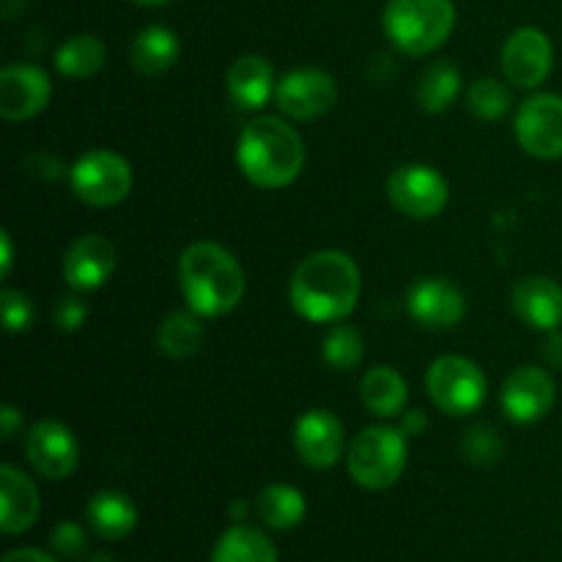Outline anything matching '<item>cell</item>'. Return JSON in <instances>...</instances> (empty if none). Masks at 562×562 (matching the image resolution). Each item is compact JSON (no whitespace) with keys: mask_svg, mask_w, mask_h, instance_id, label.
Instances as JSON below:
<instances>
[{"mask_svg":"<svg viewBox=\"0 0 562 562\" xmlns=\"http://www.w3.org/2000/svg\"><path fill=\"white\" fill-rule=\"evenodd\" d=\"M362 278L355 258L340 250L313 252L291 278V305L313 324L344 322L360 300Z\"/></svg>","mask_w":562,"mask_h":562,"instance_id":"obj_1","label":"cell"},{"mask_svg":"<svg viewBox=\"0 0 562 562\" xmlns=\"http://www.w3.org/2000/svg\"><path fill=\"white\" fill-rule=\"evenodd\" d=\"M236 165L247 181L261 190H283L294 184L305 168V143L283 119L261 115L241 130L236 143Z\"/></svg>","mask_w":562,"mask_h":562,"instance_id":"obj_2","label":"cell"},{"mask_svg":"<svg viewBox=\"0 0 562 562\" xmlns=\"http://www.w3.org/2000/svg\"><path fill=\"white\" fill-rule=\"evenodd\" d=\"M179 285L190 311L214 318L239 305L245 296V272L225 247L195 241L179 258Z\"/></svg>","mask_w":562,"mask_h":562,"instance_id":"obj_3","label":"cell"},{"mask_svg":"<svg viewBox=\"0 0 562 562\" xmlns=\"http://www.w3.org/2000/svg\"><path fill=\"white\" fill-rule=\"evenodd\" d=\"M456 25L450 0H390L384 33L406 55H428L442 47Z\"/></svg>","mask_w":562,"mask_h":562,"instance_id":"obj_4","label":"cell"},{"mask_svg":"<svg viewBox=\"0 0 562 562\" xmlns=\"http://www.w3.org/2000/svg\"><path fill=\"white\" fill-rule=\"evenodd\" d=\"M406 459H409V448H406V437L401 434V428L395 431V428L371 426L362 428L351 439L346 467L357 486L368 488V492H384L401 481Z\"/></svg>","mask_w":562,"mask_h":562,"instance_id":"obj_5","label":"cell"},{"mask_svg":"<svg viewBox=\"0 0 562 562\" xmlns=\"http://www.w3.org/2000/svg\"><path fill=\"white\" fill-rule=\"evenodd\" d=\"M426 387L434 406L450 417L472 415L486 401V376L475 362L459 355L434 360L428 368Z\"/></svg>","mask_w":562,"mask_h":562,"instance_id":"obj_6","label":"cell"},{"mask_svg":"<svg viewBox=\"0 0 562 562\" xmlns=\"http://www.w3.org/2000/svg\"><path fill=\"white\" fill-rule=\"evenodd\" d=\"M69 181L75 195L88 206H115L132 192V168L121 154L93 148L77 159Z\"/></svg>","mask_w":562,"mask_h":562,"instance_id":"obj_7","label":"cell"},{"mask_svg":"<svg viewBox=\"0 0 562 562\" xmlns=\"http://www.w3.org/2000/svg\"><path fill=\"white\" fill-rule=\"evenodd\" d=\"M448 181L428 165H404L387 179V198L412 220H431L448 206Z\"/></svg>","mask_w":562,"mask_h":562,"instance_id":"obj_8","label":"cell"},{"mask_svg":"<svg viewBox=\"0 0 562 562\" xmlns=\"http://www.w3.org/2000/svg\"><path fill=\"white\" fill-rule=\"evenodd\" d=\"M274 102H278L280 113H285V119H322L338 102V86H335L333 75H327V71L302 66V69L280 77L278 88H274Z\"/></svg>","mask_w":562,"mask_h":562,"instance_id":"obj_9","label":"cell"},{"mask_svg":"<svg viewBox=\"0 0 562 562\" xmlns=\"http://www.w3.org/2000/svg\"><path fill=\"white\" fill-rule=\"evenodd\" d=\"M516 140L530 157H562V97L538 93L516 113Z\"/></svg>","mask_w":562,"mask_h":562,"instance_id":"obj_10","label":"cell"},{"mask_svg":"<svg viewBox=\"0 0 562 562\" xmlns=\"http://www.w3.org/2000/svg\"><path fill=\"white\" fill-rule=\"evenodd\" d=\"M25 453L33 470L47 481H64L80 464V445L58 420L36 423L25 439Z\"/></svg>","mask_w":562,"mask_h":562,"instance_id":"obj_11","label":"cell"},{"mask_svg":"<svg viewBox=\"0 0 562 562\" xmlns=\"http://www.w3.org/2000/svg\"><path fill=\"white\" fill-rule=\"evenodd\" d=\"M554 64L552 42L538 27H519L503 47V75L516 88H538Z\"/></svg>","mask_w":562,"mask_h":562,"instance_id":"obj_12","label":"cell"},{"mask_svg":"<svg viewBox=\"0 0 562 562\" xmlns=\"http://www.w3.org/2000/svg\"><path fill=\"white\" fill-rule=\"evenodd\" d=\"M554 379L549 376V371L536 366L516 368L503 384V393H499V404H503L505 415L510 417L519 426L527 423H536L541 417L549 415V409L554 406Z\"/></svg>","mask_w":562,"mask_h":562,"instance_id":"obj_13","label":"cell"},{"mask_svg":"<svg viewBox=\"0 0 562 562\" xmlns=\"http://www.w3.org/2000/svg\"><path fill=\"white\" fill-rule=\"evenodd\" d=\"M53 97L47 71L31 64H11L0 71V115L5 121H27L42 113Z\"/></svg>","mask_w":562,"mask_h":562,"instance_id":"obj_14","label":"cell"},{"mask_svg":"<svg viewBox=\"0 0 562 562\" xmlns=\"http://www.w3.org/2000/svg\"><path fill=\"white\" fill-rule=\"evenodd\" d=\"M409 316L426 329H453L467 313V296L445 278H423L406 294Z\"/></svg>","mask_w":562,"mask_h":562,"instance_id":"obj_15","label":"cell"},{"mask_svg":"<svg viewBox=\"0 0 562 562\" xmlns=\"http://www.w3.org/2000/svg\"><path fill=\"white\" fill-rule=\"evenodd\" d=\"M294 448L302 464L313 470H329L338 464L346 450L344 426L327 409L305 412L294 426Z\"/></svg>","mask_w":562,"mask_h":562,"instance_id":"obj_16","label":"cell"},{"mask_svg":"<svg viewBox=\"0 0 562 562\" xmlns=\"http://www.w3.org/2000/svg\"><path fill=\"white\" fill-rule=\"evenodd\" d=\"M113 269L115 247L110 245V239L99 234H88L71 241V247L64 256V263H60L66 285H71L75 291L102 289L110 280V274H113Z\"/></svg>","mask_w":562,"mask_h":562,"instance_id":"obj_17","label":"cell"},{"mask_svg":"<svg viewBox=\"0 0 562 562\" xmlns=\"http://www.w3.org/2000/svg\"><path fill=\"white\" fill-rule=\"evenodd\" d=\"M0 527L5 536H20L31 530L42 510L38 488L27 475L14 470L11 464L0 467Z\"/></svg>","mask_w":562,"mask_h":562,"instance_id":"obj_18","label":"cell"},{"mask_svg":"<svg viewBox=\"0 0 562 562\" xmlns=\"http://www.w3.org/2000/svg\"><path fill=\"white\" fill-rule=\"evenodd\" d=\"M514 311L525 324L536 329H558L562 324V285L532 274L514 285Z\"/></svg>","mask_w":562,"mask_h":562,"instance_id":"obj_19","label":"cell"},{"mask_svg":"<svg viewBox=\"0 0 562 562\" xmlns=\"http://www.w3.org/2000/svg\"><path fill=\"white\" fill-rule=\"evenodd\" d=\"M228 97L239 110H261L274 97V71L261 55H241L228 69Z\"/></svg>","mask_w":562,"mask_h":562,"instance_id":"obj_20","label":"cell"},{"mask_svg":"<svg viewBox=\"0 0 562 562\" xmlns=\"http://www.w3.org/2000/svg\"><path fill=\"white\" fill-rule=\"evenodd\" d=\"M88 527L104 541H121L137 527V508L126 494L99 492L86 505Z\"/></svg>","mask_w":562,"mask_h":562,"instance_id":"obj_21","label":"cell"},{"mask_svg":"<svg viewBox=\"0 0 562 562\" xmlns=\"http://www.w3.org/2000/svg\"><path fill=\"white\" fill-rule=\"evenodd\" d=\"M360 398L366 409L376 417H395L404 412L409 390L404 376L390 366H376L362 376Z\"/></svg>","mask_w":562,"mask_h":562,"instance_id":"obj_22","label":"cell"},{"mask_svg":"<svg viewBox=\"0 0 562 562\" xmlns=\"http://www.w3.org/2000/svg\"><path fill=\"white\" fill-rule=\"evenodd\" d=\"M130 60L140 75H162L179 60V36L165 25H148L132 42Z\"/></svg>","mask_w":562,"mask_h":562,"instance_id":"obj_23","label":"cell"},{"mask_svg":"<svg viewBox=\"0 0 562 562\" xmlns=\"http://www.w3.org/2000/svg\"><path fill=\"white\" fill-rule=\"evenodd\" d=\"M212 562H278V549L256 527L236 525L214 543Z\"/></svg>","mask_w":562,"mask_h":562,"instance_id":"obj_24","label":"cell"},{"mask_svg":"<svg viewBox=\"0 0 562 562\" xmlns=\"http://www.w3.org/2000/svg\"><path fill=\"white\" fill-rule=\"evenodd\" d=\"M256 510L263 525L272 530H291L305 519L307 503L300 488L289 486V483H272L258 494Z\"/></svg>","mask_w":562,"mask_h":562,"instance_id":"obj_25","label":"cell"},{"mask_svg":"<svg viewBox=\"0 0 562 562\" xmlns=\"http://www.w3.org/2000/svg\"><path fill=\"white\" fill-rule=\"evenodd\" d=\"M203 344L201 316L195 311H173L157 327V346L170 360L192 357Z\"/></svg>","mask_w":562,"mask_h":562,"instance_id":"obj_26","label":"cell"},{"mask_svg":"<svg viewBox=\"0 0 562 562\" xmlns=\"http://www.w3.org/2000/svg\"><path fill=\"white\" fill-rule=\"evenodd\" d=\"M461 71L450 60H434L417 82V102L426 113H445L459 99Z\"/></svg>","mask_w":562,"mask_h":562,"instance_id":"obj_27","label":"cell"},{"mask_svg":"<svg viewBox=\"0 0 562 562\" xmlns=\"http://www.w3.org/2000/svg\"><path fill=\"white\" fill-rule=\"evenodd\" d=\"M104 55H108V49L97 36L80 33V36H71L69 42L60 44L58 53H55V69L69 80H86L102 69Z\"/></svg>","mask_w":562,"mask_h":562,"instance_id":"obj_28","label":"cell"},{"mask_svg":"<svg viewBox=\"0 0 562 562\" xmlns=\"http://www.w3.org/2000/svg\"><path fill=\"white\" fill-rule=\"evenodd\" d=\"M366 355V344H362V335L357 333L349 324H338L327 333L322 346V357L329 368L335 371H355L362 362Z\"/></svg>","mask_w":562,"mask_h":562,"instance_id":"obj_29","label":"cell"},{"mask_svg":"<svg viewBox=\"0 0 562 562\" xmlns=\"http://www.w3.org/2000/svg\"><path fill=\"white\" fill-rule=\"evenodd\" d=\"M461 453L475 467H494L505 453V442L492 423H475L461 439Z\"/></svg>","mask_w":562,"mask_h":562,"instance_id":"obj_30","label":"cell"},{"mask_svg":"<svg viewBox=\"0 0 562 562\" xmlns=\"http://www.w3.org/2000/svg\"><path fill=\"white\" fill-rule=\"evenodd\" d=\"M467 104H470L472 115L481 121H499L510 108V93L494 77H483V80L472 82L470 93H467Z\"/></svg>","mask_w":562,"mask_h":562,"instance_id":"obj_31","label":"cell"},{"mask_svg":"<svg viewBox=\"0 0 562 562\" xmlns=\"http://www.w3.org/2000/svg\"><path fill=\"white\" fill-rule=\"evenodd\" d=\"M0 311H3V327L9 333H27L36 322V307L22 291L5 289L0 294Z\"/></svg>","mask_w":562,"mask_h":562,"instance_id":"obj_32","label":"cell"},{"mask_svg":"<svg viewBox=\"0 0 562 562\" xmlns=\"http://www.w3.org/2000/svg\"><path fill=\"white\" fill-rule=\"evenodd\" d=\"M49 543H53V552L58 554V558L77 560L86 554L88 538H86V530H82L77 521H60V525L53 530V536H49Z\"/></svg>","mask_w":562,"mask_h":562,"instance_id":"obj_33","label":"cell"},{"mask_svg":"<svg viewBox=\"0 0 562 562\" xmlns=\"http://www.w3.org/2000/svg\"><path fill=\"white\" fill-rule=\"evenodd\" d=\"M86 316H88L86 302L77 300V296H64V300H58V305H55L53 311L55 327H58L60 333H75V329H80L82 322H86Z\"/></svg>","mask_w":562,"mask_h":562,"instance_id":"obj_34","label":"cell"},{"mask_svg":"<svg viewBox=\"0 0 562 562\" xmlns=\"http://www.w3.org/2000/svg\"><path fill=\"white\" fill-rule=\"evenodd\" d=\"M426 428H428L426 412L409 409L401 415V434H404V437H420V434H426Z\"/></svg>","mask_w":562,"mask_h":562,"instance_id":"obj_35","label":"cell"},{"mask_svg":"<svg viewBox=\"0 0 562 562\" xmlns=\"http://www.w3.org/2000/svg\"><path fill=\"white\" fill-rule=\"evenodd\" d=\"M20 426H22V415L14 409V406L5 404L3 409H0V437L9 442V439L14 437L16 428H20Z\"/></svg>","mask_w":562,"mask_h":562,"instance_id":"obj_36","label":"cell"},{"mask_svg":"<svg viewBox=\"0 0 562 562\" xmlns=\"http://www.w3.org/2000/svg\"><path fill=\"white\" fill-rule=\"evenodd\" d=\"M543 360H547L549 366L562 368V333H558V329H552L549 340L543 344Z\"/></svg>","mask_w":562,"mask_h":562,"instance_id":"obj_37","label":"cell"},{"mask_svg":"<svg viewBox=\"0 0 562 562\" xmlns=\"http://www.w3.org/2000/svg\"><path fill=\"white\" fill-rule=\"evenodd\" d=\"M0 562H58L53 554H44L38 549H14V552L5 554Z\"/></svg>","mask_w":562,"mask_h":562,"instance_id":"obj_38","label":"cell"},{"mask_svg":"<svg viewBox=\"0 0 562 562\" xmlns=\"http://www.w3.org/2000/svg\"><path fill=\"white\" fill-rule=\"evenodd\" d=\"M0 245H3V267H0V272H3V278H9L11 272V263H14V247H11V236L0 234Z\"/></svg>","mask_w":562,"mask_h":562,"instance_id":"obj_39","label":"cell"},{"mask_svg":"<svg viewBox=\"0 0 562 562\" xmlns=\"http://www.w3.org/2000/svg\"><path fill=\"white\" fill-rule=\"evenodd\" d=\"M247 516V505L245 503H234L231 505V519L234 521H245Z\"/></svg>","mask_w":562,"mask_h":562,"instance_id":"obj_40","label":"cell"},{"mask_svg":"<svg viewBox=\"0 0 562 562\" xmlns=\"http://www.w3.org/2000/svg\"><path fill=\"white\" fill-rule=\"evenodd\" d=\"M20 5H22V0H3V14H5V20H11V16H14L16 11H20Z\"/></svg>","mask_w":562,"mask_h":562,"instance_id":"obj_41","label":"cell"},{"mask_svg":"<svg viewBox=\"0 0 562 562\" xmlns=\"http://www.w3.org/2000/svg\"><path fill=\"white\" fill-rule=\"evenodd\" d=\"M88 562H119V560H115L110 552H97Z\"/></svg>","mask_w":562,"mask_h":562,"instance_id":"obj_42","label":"cell"},{"mask_svg":"<svg viewBox=\"0 0 562 562\" xmlns=\"http://www.w3.org/2000/svg\"><path fill=\"white\" fill-rule=\"evenodd\" d=\"M132 3H137V5H165V3H170V0H132Z\"/></svg>","mask_w":562,"mask_h":562,"instance_id":"obj_43","label":"cell"}]
</instances>
